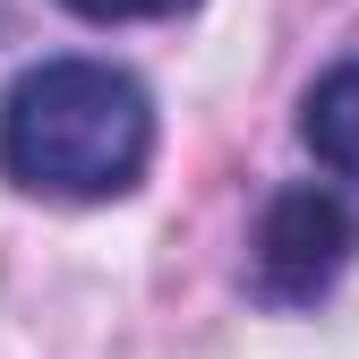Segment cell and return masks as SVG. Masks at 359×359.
Here are the masks:
<instances>
[{
    "label": "cell",
    "mask_w": 359,
    "mask_h": 359,
    "mask_svg": "<svg viewBox=\"0 0 359 359\" xmlns=\"http://www.w3.org/2000/svg\"><path fill=\"white\" fill-rule=\"evenodd\" d=\"M154 163V103L111 60H43L0 103V171L60 205H111Z\"/></svg>",
    "instance_id": "1"
},
{
    "label": "cell",
    "mask_w": 359,
    "mask_h": 359,
    "mask_svg": "<svg viewBox=\"0 0 359 359\" xmlns=\"http://www.w3.org/2000/svg\"><path fill=\"white\" fill-rule=\"evenodd\" d=\"M299 137H308V154H317L334 180H351V189H359V60H334L317 86H308Z\"/></svg>",
    "instance_id": "3"
},
{
    "label": "cell",
    "mask_w": 359,
    "mask_h": 359,
    "mask_svg": "<svg viewBox=\"0 0 359 359\" xmlns=\"http://www.w3.org/2000/svg\"><path fill=\"white\" fill-rule=\"evenodd\" d=\"M69 18L86 26H146V18H180V9H197V0H60Z\"/></svg>",
    "instance_id": "4"
},
{
    "label": "cell",
    "mask_w": 359,
    "mask_h": 359,
    "mask_svg": "<svg viewBox=\"0 0 359 359\" xmlns=\"http://www.w3.org/2000/svg\"><path fill=\"white\" fill-rule=\"evenodd\" d=\"M359 257V214L325 180H291L265 197L257 231H248V291L265 308H317Z\"/></svg>",
    "instance_id": "2"
}]
</instances>
